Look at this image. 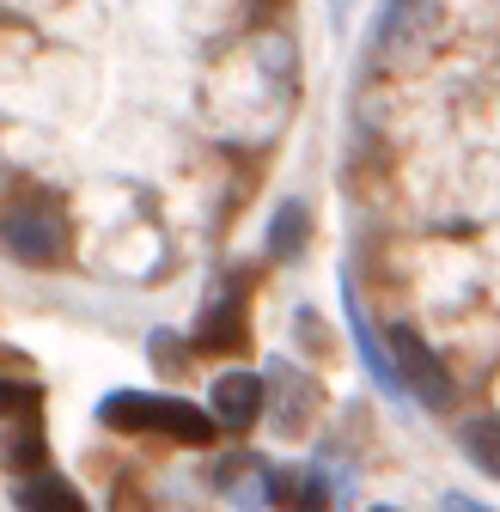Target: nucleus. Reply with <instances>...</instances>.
Here are the masks:
<instances>
[{"label":"nucleus","mask_w":500,"mask_h":512,"mask_svg":"<svg viewBox=\"0 0 500 512\" xmlns=\"http://www.w3.org/2000/svg\"><path fill=\"white\" fill-rule=\"evenodd\" d=\"M13 506L19 512H86L80 488L55 470H37V476H13Z\"/></svg>","instance_id":"1a4fd4ad"},{"label":"nucleus","mask_w":500,"mask_h":512,"mask_svg":"<svg viewBox=\"0 0 500 512\" xmlns=\"http://www.w3.org/2000/svg\"><path fill=\"white\" fill-rule=\"evenodd\" d=\"M305 226H311V214H305L299 202H287V208L275 214V232H269V256H299V250H305Z\"/></svg>","instance_id":"9b49d317"},{"label":"nucleus","mask_w":500,"mask_h":512,"mask_svg":"<svg viewBox=\"0 0 500 512\" xmlns=\"http://www.w3.org/2000/svg\"><path fill=\"white\" fill-rule=\"evenodd\" d=\"M263 378H269V421H275L281 433H305L311 421H318V409H324L318 378H305V372L287 366V360H275Z\"/></svg>","instance_id":"39448f33"},{"label":"nucleus","mask_w":500,"mask_h":512,"mask_svg":"<svg viewBox=\"0 0 500 512\" xmlns=\"http://www.w3.org/2000/svg\"><path fill=\"white\" fill-rule=\"evenodd\" d=\"M0 238H7V250L19 256V263H31V269L68 263V250H74L68 220H61V208H49V202L13 208V214H7V226H0Z\"/></svg>","instance_id":"7ed1b4c3"},{"label":"nucleus","mask_w":500,"mask_h":512,"mask_svg":"<svg viewBox=\"0 0 500 512\" xmlns=\"http://www.w3.org/2000/svg\"><path fill=\"white\" fill-rule=\"evenodd\" d=\"M342 317H348V330H354V348H360V360H366V372H372V384L379 391H391V397H403V378H397V360L379 348V336H372V324L360 317V299H354V287H348V275H342Z\"/></svg>","instance_id":"6e6552de"},{"label":"nucleus","mask_w":500,"mask_h":512,"mask_svg":"<svg viewBox=\"0 0 500 512\" xmlns=\"http://www.w3.org/2000/svg\"><path fill=\"white\" fill-rule=\"evenodd\" d=\"M391 360H397V378H403V397H415L421 409H452L458 384H452L446 360L421 342L415 324H391Z\"/></svg>","instance_id":"f03ea898"},{"label":"nucleus","mask_w":500,"mask_h":512,"mask_svg":"<svg viewBox=\"0 0 500 512\" xmlns=\"http://www.w3.org/2000/svg\"><path fill=\"white\" fill-rule=\"evenodd\" d=\"M336 494H342V482H330L324 470H269V500L281 506V512H330L336 506ZM348 500V494H342Z\"/></svg>","instance_id":"0eeeda50"},{"label":"nucleus","mask_w":500,"mask_h":512,"mask_svg":"<svg viewBox=\"0 0 500 512\" xmlns=\"http://www.w3.org/2000/svg\"><path fill=\"white\" fill-rule=\"evenodd\" d=\"M440 512H488V506H476L470 494H446V500H440Z\"/></svg>","instance_id":"f8f14e48"},{"label":"nucleus","mask_w":500,"mask_h":512,"mask_svg":"<svg viewBox=\"0 0 500 512\" xmlns=\"http://www.w3.org/2000/svg\"><path fill=\"white\" fill-rule=\"evenodd\" d=\"M208 409H214V421L226 433L257 427V415L269 409V378H257V372H220L214 391H208Z\"/></svg>","instance_id":"423d86ee"},{"label":"nucleus","mask_w":500,"mask_h":512,"mask_svg":"<svg viewBox=\"0 0 500 512\" xmlns=\"http://www.w3.org/2000/svg\"><path fill=\"white\" fill-rule=\"evenodd\" d=\"M98 421L116 433H165L177 445H208L214 433H226L214 409H196L190 397H147V391H110L98 403Z\"/></svg>","instance_id":"f257e3e1"},{"label":"nucleus","mask_w":500,"mask_h":512,"mask_svg":"<svg viewBox=\"0 0 500 512\" xmlns=\"http://www.w3.org/2000/svg\"><path fill=\"white\" fill-rule=\"evenodd\" d=\"M372 512H403V506H372Z\"/></svg>","instance_id":"ddd939ff"},{"label":"nucleus","mask_w":500,"mask_h":512,"mask_svg":"<svg viewBox=\"0 0 500 512\" xmlns=\"http://www.w3.org/2000/svg\"><path fill=\"white\" fill-rule=\"evenodd\" d=\"M464 458H470L482 476L500 482V415H482V421L464 427Z\"/></svg>","instance_id":"9d476101"},{"label":"nucleus","mask_w":500,"mask_h":512,"mask_svg":"<svg viewBox=\"0 0 500 512\" xmlns=\"http://www.w3.org/2000/svg\"><path fill=\"white\" fill-rule=\"evenodd\" d=\"M244 324H250V275H226V287L214 293V305L202 311V324H196V348L202 354H232L250 336Z\"/></svg>","instance_id":"20e7f679"}]
</instances>
